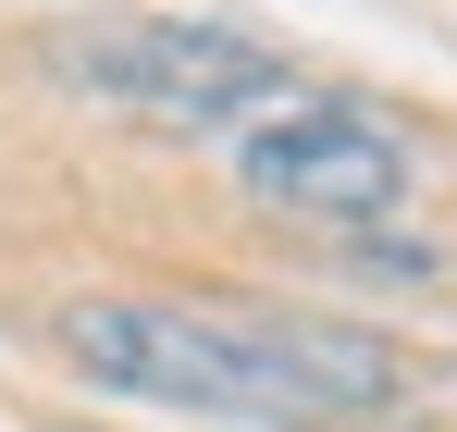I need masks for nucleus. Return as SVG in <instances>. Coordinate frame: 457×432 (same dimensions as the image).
Segmentation results:
<instances>
[{
  "label": "nucleus",
  "instance_id": "obj_3",
  "mask_svg": "<svg viewBox=\"0 0 457 432\" xmlns=\"http://www.w3.org/2000/svg\"><path fill=\"white\" fill-rule=\"evenodd\" d=\"M223 173L247 211L297 222V235H383V222L420 198V148L395 137L383 112L334 99V87H285L272 112H247L223 137Z\"/></svg>",
  "mask_w": 457,
  "mask_h": 432
},
{
  "label": "nucleus",
  "instance_id": "obj_1",
  "mask_svg": "<svg viewBox=\"0 0 457 432\" xmlns=\"http://www.w3.org/2000/svg\"><path fill=\"white\" fill-rule=\"evenodd\" d=\"M50 346L161 420H247V432H346L395 408V346L321 309H260V296H62Z\"/></svg>",
  "mask_w": 457,
  "mask_h": 432
},
{
  "label": "nucleus",
  "instance_id": "obj_2",
  "mask_svg": "<svg viewBox=\"0 0 457 432\" xmlns=\"http://www.w3.org/2000/svg\"><path fill=\"white\" fill-rule=\"evenodd\" d=\"M37 74L62 99H99L124 124H173V137H235L247 112H272L297 62L260 50L247 25H198V12H62L37 37Z\"/></svg>",
  "mask_w": 457,
  "mask_h": 432
}]
</instances>
